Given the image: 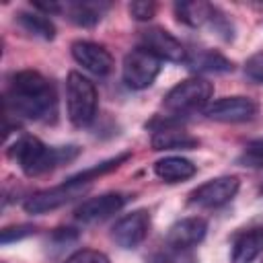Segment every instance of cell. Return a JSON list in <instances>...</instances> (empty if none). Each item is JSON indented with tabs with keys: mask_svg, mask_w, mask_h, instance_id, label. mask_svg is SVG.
Returning <instances> with one entry per match:
<instances>
[{
	"mask_svg": "<svg viewBox=\"0 0 263 263\" xmlns=\"http://www.w3.org/2000/svg\"><path fill=\"white\" fill-rule=\"evenodd\" d=\"M263 253V226L240 232L232 242L230 263H253Z\"/></svg>",
	"mask_w": 263,
	"mask_h": 263,
	"instance_id": "obj_15",
	"label": "cell"
},
{
	"mask_svg": "<svg viewBox=\"0 0 263 263\" xmlns=\"http://www.w3.org/2000/svg\"><path fill=\"white\" fill-rule=\"evenodd\" d=\"M127 10L136 21H150L156 14V4L154 2H146V0H136V2H132L127 6Z\"/></svg>",
	"mask_w": 263,
	"mask_h": 263,
	"instance_id": "obj_25",
	"label": "cell"
},
{
	"mask_svg": "<svg viewBox=\"0 0 263 263\" xmlns=\"http://www.w3.org/2000/svg\"><path fill=\"white\" fill-rule=\"evenodd\" d=\"M129 158V152H123V154H119V156H115V158H109V160H105V162H101V164H95V166H90V168H84V171H80V173H76V175H72L70 177V181H74V183H82V185H88V183H92L97 177H101V175H107V173H111V171H115L121 162H125Z\"/></svg>",
	"mask_w": 263,
	"mask_h": 263,
	"instance_id": "obj_21",
	"label": "cell"
},
{
	"mask_svg": "<svg viewBox=\"0 0 263 263\" xmlns=\"http://www.w3.org/2000/svg\"><path fill=\"white\" fill-rule=\"evenodd\" d=\"M150 230V214L148 210H134L119 218L111 228V238L121 249H136Z\"/></svg>",
	"mask_w": 263,
	"mask_h": 263,
	"instance_id": "obj_10",
	"label": "cell"
},
{
	"mask_svg": "<svg viewBox=\"0 0 263 263\" xmlns=\"http://www.w3.org/2000/svg\"><path fill=\"white\" fill-rule=\"evenodd\" d=\"M31 234H35V226H33V224L8 226V228L2 230V234H0V242H2V245H10V242H16V240L27 238V236H31Z\"/></svg>",
	"mask_w": 263,
	"mask_h": 263,
	"instance_id": "obj_24",
	"label": "cell"
},
{
	"mask_svg": "<svg viewBox=\"0 0 263 263\" xmlns=\"http://www.w3.org/2000/svg\"><path fill=\"white\" fill-rule=\"evenodd\" d=\"M78 154V146H47L35 136H21L8 148V158H12L27 177L45 175L72 162Z\"/></svg>",
	"mask_w": 263,
	"mask_h": 263,
	"instance_id": "obj_2",
	"label": "cell"
},
{
	"mask_svg": "<svg viewBox=\"0 0 263 263\" xmlns=\"http://www.w3.org/2000/svg\"><path fill=\"white\" fill-rule=\"evenodd\" d=\"M107 8L109 4L105 2H66L62 4V14L78 27H95Z\"/></svg>",
	"mask_w": 263,
	"mask_h": 263,
	"instance_id": "obj_18",
	"label": "cell"
},
{
	"mask_svg": "<svg viewBox=\"0 0 263 263\" xmlns=\"http://www.w3.org/2000/svg\"><path fill=\"white\" fill-rule=\"evenodd\" d=\"M4 105L6 113L31 121H49L58 113L55 90L37 70H21L12 74Z\"/></svg>",
	"mask_w": 263,
	"mask_h": 263,
	"instance_id": "obj_1",
	"label": "cell"
},
{
	"mask_svg": "<svg viewBox=\"0 0 263 263\" xmlns=\"http://www.w3.org/2000/svg\"><path fill=\"white\" fill-rule=\"evenodd\" d=\"M218 8L208 2H177L175 4V16L179 23L187 27H210Z\"/></svg>",
	"mask_w": 263,
	"mask_h": 263,
	"instance_id": "obj_17",
	"label": "cell"
},
{
	"mask_svg": "<svg viewBox=\"0 0 263 263\" xmlns=\"http://www.w3.org/2000/svg\"><path fill=\"white\" fill-rule=\"evenodd\" d=\"M84 187L86 185H82V183H74V181L66 179L58 187L33 193L31 197H27L23 208L27 214H45V212H51V210H58V208L70 203L74 197H78L84 191Z\"/></svg>",
	"mask_w": 263,
	"mask_h": 263,
	"instance_id": "obj_7",
	"label": "cell"
},
{
	"mask_svg": "<svg viewBox=\"0 0 263 263\" xmlns=\"http://www.w3.org/2000/svg\"><path fill=\"white\" fill-rule=\"evenodd\" d=\"M208 222L199 216L183 218L175 222L166 232V245L168 249H193L205 238Z\"/></svg>",
	"mask_w": 263,
	"mask_h": 263,
	"instance_id": "obj_13",
	"label": "cell"
},
{
	"mask_svg": "<svg viewBox=\"0 0 263 263\" xmlns=\"http://www.w3.org/2000/svg\"><path fill=\"white\" fill-rule=\"evenodd\" d=\"M150 144H152V150H193L197 148L199 140L191 136L187 129L175 125L173 119H168L154 129Z\"/></svg>",
	"mask_w": 263,
	"mask_h": 263,
	"instance_id": "obj_14",
	"label": "cell"
},
{
	"mask_svg": "<svg viewBox=\"0 0 263 263\" xmlns=\"http://www.w3.org/2000/svg\"><path fill=\"white\" fill-rule=\"evenodd\" d=\"M66 105L68 119L76 127H86L92 123L97 115L99 95L95 84L78 72H70L66 80Z\"/></svg>",
	"mask_w": 263,
	"mask_h": 263,
	"instance_id": "obj_3",
	"label": "cell"
},
{
	"mask_svg": "<svg viewBox=\"0 0 263 263\" xmlns=\"http://www.w3.org/2000/svg\"><path fill=\"white\" fill-rule=\"evenodd\" d=\"M197 173V166L183 156H164L154 162V175L164 183H181L191 179Z\"/></svg>",
	"mask_w": 263,
	"mask_h": 263,
	"instance_id": "obj_16",
	"label": "cell"
},
{
	"mask_svg": "<svg viewBox=\"0 0 263 263\" xmlns=\"http://www.w3.org/2000/svg\"><path fill=\"white\" fill-rule=\"evenodd\" d=\"M127 201H129V195L125 193H103L99 197H90L82 201L74 214H76V220H80L82 224H95L119 212Z\"/></svg>",
	"mask_w": 263,
	"mask_h": 263,
	"instance_id": "obj_12",
	"label": "cell"
},
{
	"mask_svg": "<svg viewBox=\"0 0 263 263\" xmlns=\"http://www.w3.org/2000/svg\"><path fill=\"white\" fill-rule=\"evenodd\" d=\"M259 105L249 97H224L205 107V117L222 123H240L257 115Z\"/></svg>",
	"mask_w": 263,
	"mask_h": 263,
	"instance_id": "obj_9",
	"label": "cell"
},
{
	"mask_svg": "<svg viewBox=\"0 0 263 263\" xmlns=\"http://www.w3.org/2000/svg\"><path fill=\"white\" fill-rule=\"evenodd\" d=\"M70 51H72V58L90 74L107 76L113 70V55L109 53V49L105 45L78 39L70 45Z\"/></svg>",
	"mask_w": 263,
	"mask_h": 263,
	"instance_id": "obj_11",
	"label": "cell"
},
{
	"mask_svg": "<svg viewBox=\"0 0 263 263\" xmlns=\"http://www.w3.org/2000/svg\"><path fill=\"white\" fill-rule=\"evenodd\" d=\"M160 68H162V62L154 53H150L144 47H136L123 58L121 76L125 86H129L132 90H144L156 80V76L160 74Z\"/></svg>",
	"mask_w": 263,
	"mask_h": 263,
	"instance_id": "obj_5",
	"label": "cell"
},
{
	"mask_svg": "<svg viewBox=\"0 0 263 263\" xmlns=\"http://www.w3.org/2000/svg\"><path fill=\"white\" fill-rule=\"evenodd\" d=\"M214 95V86L212 82H208L205 78H187L181 80L179 84H175L164 101L162 107L173 113V115H187V113H195V111H205L210 99Z\"/></svg>",
	"mask_w": 263,
	"mask_h": 263,
	"instance_id": "obj_4",
	"label": "cell"
},
{
	"mask_svg": "<svg viewBox=\"0 0 263 263\" xmlns=\"http://www.w3.org/2000/svg\"><path fill=\"white\" fill-rule=\"evenodd\" d=\"M245 74L255 80V82H261L263 84V51L261 53H255L247 60L245 64Z\"/></svg>",
	"mask_w": 263,
	"mask_h": 263,
	"instance_id": "obj_27",
	"label": "cell"
},
{
	"mask_svg": "<svg viewBox=\"0 0 263 263\" xmlns=\"http://www.w3.org/2000/svg\"><path fill=\"white\" fill-rule=\"evenodd\" d=\"M238 187H240L238 177H232V175L216 177L205 181L197 189H193L189 193V203L197 208H220L238 193Z\"/></svg>",
	"mask_w": 263,
	"mask_h": 263,
	"instance_id": "obj_6",
	"label": "cell"
},
{
	"mask_svg": "<svg viewBox=\"0 0 263 263\" xmlns=\"http://www.w3.org/2000/svg\"><path fill=\"white\" fill-rule=\"evenodd\" d=\"M66 263H111V261L105 253L97 249H78L66 259Z\"/></svg>",
	"mask_w": 263,
	"mask_h": 263,
	"instance_id": "obj_23",
	"label": "cell"
},
{
	"mask_svg": "<svg viewBox=\"0 0 263 263\" xmlns=\"http://www.w3.org/2000/svg\"><path fill=\"white\" fill-rule=\"evenodd\" d=\"M14 21L18 23V27H21L25 33H29V35H33V37H39V39H43V41H51V39L55 37V27H53V23L47 18V14H39V12H18Z\"/></svg>",
	"mask_w": 263,
	"mask_h": 263,
	"instance_id": "obj_19",
	"label": "cell"
},
{
	"mask_svg": "<svg viewBox=\"0 0 263 263\" xmlns=\"http://www.w3.org/2000/svg\"><path fill=\"white\" fill-rule=\"evenodd\" d=\"M189 64L191 70L195 72H230L232 70V62H228L222 53L218 51H197L195 55L185 60Z\"/></svg>",
	"mask_w": 263,
	"mask_h": 263,
	"instance_id": "obj_20",
	"label": "cell"
},
{
	"mask_svg": "<svg viewBox=\"0 0 263 263\" xmlns=\"http://www.w3.org/2000/svg\"><path fill=\"white\" fill-rule=\"evenodd\" d=\"M140 43H142L140 47L154 53L160 62H177L179 64V62L187 60V51H185L183 43L162 27H148L146 31H142Z\"/></svg>",
	"mask_w": 263,
	"mask_h": 263,
	"instance_id": "obj_8",
	"label": "cell"
},
{
	"mask_svg": "<svg viewBox=\"0 0 263 263\" xmlns=\"http://www.w3.org/2000/svg\"><path fill=\"white\" fill-rule=\"evenodd\" d=\"M152 263H199L191 249H168L152 259Z\"/></svg>",
	"mask_w": 263,
	"mask_h": 263,
	"instance_id": "obj_22",
	"label": "cell"
},
{
	"mask_svg": "<svg viewBox=\"0 0 263 263\" xmlns=\"http://www.w3.org/2000/svg\"><path fill=\"white\" fill-rule=\"evenodd\" d=\"M240 160L247 162L249 166H263V140L249 142Z\"/></svg>",
	"mask_w": 263,
	"mask_h": 263,
	"instance_id": "obj_26",
	"label": "cell"
}]
</instances>
